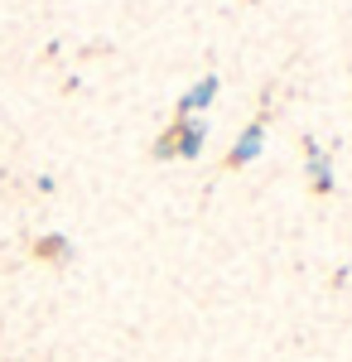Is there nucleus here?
Wrapping results in <instances>:
<instances>
[{"instance_id": "1", "label": "nucleus", "mask_w": 352, "mask_h": 362, "mask_svg": "<svg viewBox=\"0 0 352 362\" xmlns=\"http://www.w3.org/2000/svg\"><path fill=\"white\" fill-rule=\"evenodd\" d=\"M169 131H174V155H179V160H198V155H203L208 121H198V116H179Z\"/></svg>"}, {"instance_id": "4", "label": "nucleus", "mask_w": 352, "mask_h": 362, "mask_svg": "<svg viewBox=\"0 0 352 362\" xmlns=\"http://www.w3.org/2000/svg\"><path fill=\"white\" fill-rule=\"evenodd\" d=\"M217 73H208V78H198V83L189 87V92H184V97H179V116H198V112H208V107H213V97H217Z\"/></svg>"}, {"instance_id": "3", "label": "nucleus", "mask_w": 352, "mask_h": 362, "mask_svg": "<svg viewBox=\"0 0 352 362\" xmlns=\"http://www.w3.org/2000/svg\"><path fill=\"white\" fill-rule=\"evenodd\" d=\"M304 160H309V189L314 194H333V165H328V150H319L314 136H304Z\"/></svg>"}, {"instance_id": "6", "label": "nucleus", "mask_w": 352, "mask_h": 362, "mask_svg": "<svg viewBox=\"0 0 352 362\" xmlns=\"http://www.w3.org/2000/svg\"><path fill=\"white\" fill-rule=\"evenodd\" d=\"M155 160H174V131H164V136L155 140Z\"/></svg>"}, {"instance_id": "2", "label": "nucleus", "mask_w": 352, "mask_h": 362, "mask_svg": "<svg viewBox=\"0 0 352 362\" xmlns=\"http://www.w3.org/2000/svg\"><path fill=\"white\" fill-rule=\"evenodd\" d=\"M261 150H266V121H251L242 136H237V145L227 150V165L242 169V165H251V160H261Z\"/></svg>"}, {"instance_id": "5", "label": "nucleus", "mask_w": 352, "mask_h": 362, "mask_svg": "<svg viewBox=\"0 0 352 362\" xmlns=\"http://www.w3.org/2000/svg\"><path fill=\"white\" fill-rule=\"evenodd\" d=\"M34 251H39V256H44V261H58V266H63V261H68V256H73V242H68V237H39V242H34Z\"/></svg>"}]
</instances>
